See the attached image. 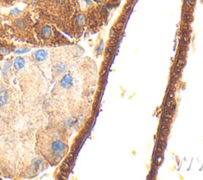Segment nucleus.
Instances as JSON below:
<instances>
[{
	"label": "nucleus",
	"instance_id": "nucleus-1",
	"mask_svg": "<svg viewBox=\"0 0 203 180\" xmlns=\"http://www.w3.org/2000/svg\"><path fill=\"white\" fill-rule=\"evenodd\" d=\"M51 148L55 156H60L64 154L66 148H65V144L61 140H56L52 143Z\"/></svg>",
	"mask_w": 203,
	"mask_h": 180
},
{
	"label": "nucleus",
	"instance_id": "nucleus-2",
	"mask_svg": "<svg viewBox=\"0 0 203 180\" xmlns=\"http://www.w3.org/2000/svg\"><path fill=\"white\" fill-rule=\"evenodd\" d=\"M74 85V80L71 74H65L61 81V87L64 89H69Z\"/></svg>",
	"mask_w": 203,
	"mask_h": 180
},
{
	"label": "nucleus",
	"instance_id": "nucleus-3",
	"mask_svg": "<svg viewBox=\"0 0 203 180\" xmlns=\"http://www.w3.org/2000/svg\"><path fill=\"white\" fill-rule=\"evenodd\" d=\"M47 57V52H46L45 50L44 49H40V50H37L34 53V58L36 61L38 62H41V61H44Z\"/></svg>",
	"mask_w": 203,
	"mask_h": 180
},
{
	"label": "nucleus",
	"instance_id": "nucleus-4",
	"mask_svg": "<svg viewBox=\"0 0 203 180\" xmlns=\"http://www.w3.org/2000/svg\"><path fill=\"white\" fill-rule=\"evenodd\" d=\"M8 102V94L5 90L0 91V107L5 106Z\"/></svg>",
	"mask_w": 203,
	"mask_h": 180
},
{
	"label": "nucleus",
	"instance_id": "nucleus-5",
	"mask_svg": "<svg viewBox=\"0 0 203 180\" xmlns=\"http://www.w3.org/2000/svg\"><path fill=\"white\" fill-rule=\"evenodd\" d=\"M25 64V62L24 59L22 58V57H21V56H18V57H17V58L14 60V68H16V69L19 70V69H21L22 67H24Z\"/></svg>",
	"mask_w": 203,
	"mask_h": 180
},
{
	"label": "nucleus",
	"instance_id": "nucleus-6",
	"mask_svg": "<svg viewBox=\"0 0 203 180\" xmlns=\"http://www.w3.org/2000/svg\"><path fill=\"white\" fill-rule=\"evenodd\" d=\"M41 34L43 37H45L46 39H48L51 37L52 35V29L49 25H45L41 30Z\"/></svg>",
	"mask_w": 203,
	"mask_h": 180
},
{
	"label": "nucleus",
	"instance_id": "nucleus-7",
	"mask_svg": "<svg viewBox=\"0 0 203 180\" xmlns=\"http://www.w3.org/2000/svg\"><path fill=\"white\" fill-rule=\"evenodd\" d=\"M14 24L15 25V27H17L19 30H23V29L26 27V22H25L24 19H16Z\"/></svg>",
	"mask_w": 203,
	"mask_h": 180
},
{
	"label": "nucleus",
	"instance_id": "nucleus-8",
	"mask_svg": "<svg viewBox=\"0 0 203 180\" xmlns=\"http://www.w3.org/2000/svg\"><path fill=\"white\" fill-rule=\"evenodd\" d=\"M66 68H67V66L63 62H59L56 65V69L58 73H64L66 71Z\"/></svg>",
	"mask_w": 203,
	"mask_h": 180
},
{
	"label": "nucleus",
	"instance_id": "nucleus-9",
	"mask_svg": "<svg viewBox=\"0 0 203 180\" xmlns=\"http://www.w3.org/2000/svg\"><path fill=\"white\" fill-rule=\"evenodd\" d=\"M85 21H86V18L83 14H80L77 16V18H76V24H77V25L82 26V25H84Z\"/></svg>",
	"mask_w": 203,
	"mask_h": 180
},
{
	"label": "nucleus",
	"instance_id": "nucleus-10",
	"mask_svg": "<svg viewBox=\"0 0 203 180\" xmlns=\"http://www.w3.org/2000/svg\"><path fill=\"white\" fill-rule=\"evenodd\" d=\"M30 49H28V48H19V49H16L14 52L16 54H23V53L30 52Z\"/></svg>",
	"mask_w": 203,
	"mask_h": 180
},
{
	"label": "nucleus",
	"instance_id": "nucleus-11",
	"mask_svg": "<svg viewBox=\"0 0 203 180\" xmlns=\"http://www.w3.org/2000/svg\"><path fill=\"white\" fill-rule=\"evenodd\" d=\"M10 64L9 62H7V63L5 64L4 68H3V75H7V73H8V71H9L10 70Z\"/></svg>",
	"mask_w": 203,
	"mask_h": 180
},
{
	"label": "nucleus",
	"instance_id": "nucleus-12",
	"mask_svg": "<svg viewBox=\"0 0 203 180\" xmlns=\"http://www.w3.org/2000/svg\"><path fill=\"white\" fill-rule=\"evenodd\" d=\"M9 52V49H7L6 47H4V46H2L0 47V54L1 55H5L6 53Z\"/></svg>",
	"mask_w": 203,
	"mask_h": 180
},
{
	"label": "nucleus",
	"instance_id": "nucleus-13",
	"mask_svg": "<svg viewBox=\"0 0 203 180\" xmlns=\"http://www.w3.org/2000/svg\"><path fill=\"white\" fill-rule=\"evenodd\" d=\"M21 13V10H19L17 9V8H14V9L12 11L10 12V15L16 16V15H18V14H20Z\"/></svg>",
	"mask_w": 203,
	"mask_h": 180
},
{
	"label": "nucleus",
	"instance_id": "nucleus-14",
	"mask_svg": "<svg viewBox=\"0 0 203 180\" xmlns=\"http://www.w3.org/2000/svg\"><path fill=\"white\" fill-rule=\"evenodd\" d=\"M30 3H36V2H38L39 0H28Z\"/></svg>",
	"mask_w": 203,
	"mask_h": 180
},
{
	"label": "nucleus",
	"instance_id": "nucleus-15",
	"mask_svg": "<svg viewBox=\"0 0 203 180\" xmlns=\"http://www.w3.org/2000/svg\"><path fill=\"white\" fill-rule=\"evenodd\" d=\"M187 2L190 3L191 5H193L194 3V0H187Z\"/></svg>",
	"mask_w": 203,
	"mask_h": 180
},
{
	"label": "nucleus",
	"instance_id": "nucleus-16",
	"mask_svg": "<svg viewBox=\"0 0 203 180\" xmlns=\"http://www.w3.org/2000/svg\"><path fill=\"white\" fill-rule=\"evenodd\" d=\"M94 2H95V3H102V2H103L104 0H93Z\"/></svg>",
	"mask_w": 203,
	"mask_h": 180
},
{
	"label": "nucleus",
	"instance_id": "nucleus-17",
	"mask_svg": "<svg viewBox=\"0 0 203 180\" xmlns=\"http://www.w3.org/2000/svg\"><path fill=\"white\" fill-rule=\"evenodd\" d=\"M84 1L86 2V3H87V5H91V1H90V0H84Z\"/></svg>",
	"mask_w": 203,
	"mask_h": 180
},
{
	"label": "nucleus",
	"instance_id": "nucleus-18",
	"mask_svg": "<svg viewBox=\"0 0 203 180\" xmlns=\"http://www.w3.org/2000/svg\"><path fill=\"white\" fill-rule=\"evenodd\" d=\"M57 1H58V2H59V3H61L65 2V0H57Z\"/></svg>",
	"mask_w": 203,
	"mask_h": 180
}]
</instances>
